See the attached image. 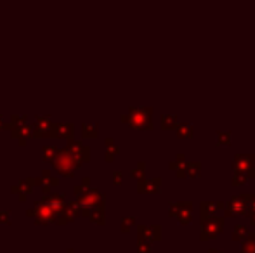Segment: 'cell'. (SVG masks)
Segmentation results:
<instances>
[{
  "mask_svg": "<svg viewBox=\"0 0 255 253\" xmlns=\"http://www.w3.org/2000/svg\"><path fill=\"white\" fill-rule=\"evenodd\" d=\"M222 231H224V220L217 219V215H215V217H210V219L202 220V241L215 238V236L221 234Z\"/></svg>",
  "mask_w": 255,
  "mask_h": 253,
  "instance_id": "6da1fadb",
  "label": "cell"
},
{
  "mask_svg": "<svg viewBox=\"0 0 255 253\" xmlns=\"http://www.w3.org/2000/svg\"><path fill=\"white\" fill-rule=\"evenodd\" d=\"M248 201H250V194H241L234 200H231L226 205V215L228 217H236V215H243L248 210Z\"/></svg>",
  "mask_w": 255,
  "mask_h": 253,
  "instance_id": "7a4b0ae2",
  "label": "cell"
},
{
  "mask_svg": "<svg viewBox=\"0 0 255 253\" xmlns=\"http://www.w3.org/2000/svg\"><path fill=\"white\" fill-rule=\"evenodd\" d=\"M254 163H255L254 154H238L234 158V169H236L234 172H241L248 177H254L255 175Z\"/></svg>",
  "mask_w": 255,
  "mask_h": 253,
  "instance_id": "3957f363",
  "label": "cell"
},
{
  "mask_svg": "<svg viewBox=\"0 0 255 253\" xmlns=\"http://www.w3.org/2000/svg\"><path fill=\"white\" fill-rule=\"evenodd\" d=\"M215 208H222V203H202V220L215 217V213H217Z\"/></svg>",
  "mask_w": 255,
  "mask_h": 253,
  "instance_id": "277c9868",
  "label": "cell"
},
{
  "mask_svg": "<svg viewBox=\"0 0 255 253\" xmlns=\"http://www.w3.org/2000/svg\"><path fill=\"white\" fill-rule=\"evenodd\" d=\"M172 170L174 172H177V175L179 177H186V173H184V169H186V161H184V156L183 154H179L177 156V163H172Z\"/></svg>",
  "mask_w": 255,
  "mask_h": 253,
  "instance_id": "5b68a950",
  "label": "cell"
},
{
  "mask_svg": "<svg viewBox=\"0 0 255 253\" xmlns=\"http://www.w3.org/2000/svg\"><path fill=\"white\" fill-rule=\"evenodd\" d=\"M184 173H186V175H189V177H198L200 175V163H198V161H191V163H186Z\"/></svg>",
  "mask_w": 255,
  "mask_h": 253,
  "instance_id": "8992f818",
  "label": "cell"
},
{
  "mask_svg": "<svg viewBox=\"0 0 255 253\" xmlns=\"http://www.w3.org/2000/svg\"><path fill=\"white\" fill-rule=\"evenodd\" d=\"M177 134H179L181 137H193V125L183 123L181 126H177Z\"/></svg>",
  "mask_w": 255,
  "mask_h": 253,
  "instance_id": "52a82bcc",
  "label": "cell"
},
{
  "mask_svg": "<svg viewBox=\"0 0 255 253\" xmlns=\"http://www.w3.org/2000/svg\"><path fill=\"white\" fill-rule=\"evenodd\" d=\"M241 253H255V236L254 234H250L247 241L243 243V250H241Z\"/></svg>",
  "mask_w": 255,
  "mask_h": 253,
  "instance_id": "ba28073f",
  "label": "cell"
},
{
  "mask_svg": "<svg viewBox=\"0 0 255 253\" xmlns=\"http://www.w3.org/2000/svg\"><path fill=\"white\" fill-rule=\"evenodd\" d=\"M215 139H217V144H222V146H228V144H231L232 135L229 134V132H217Z\"/></svg>",
  "mask_w": 255,
  "mask_h": 253,
  "instance_id": "9c48e42d",
  "label": "cell"
},
{
  "mask_svg": "<svg viewBox=\"0 0 255 253\" xmlns=\"http://www.w3.org/2000/svg\"><path fill=\"white\" fill-rule=\"evenodd\" d=\"M247 236V227L245 226H236L234 227V234H232V239H243Z\"/></svg>",
  "mask_w": 255,
  "mask_h": 253,
  "instance_id": "30bf717a",
  "label": "cell"
},
{
  "mask_svg": "<svg viewBox=\"0 0 255 253\" xmlns=\"http://www.w3.org/2000/svg\"><path fill=\"white\" fill-rule=\"evenodd\" d=\"M247 180H248V175H245V173H241V172H234V179H232L234 186L247 184Z\"/></svg>",
  "mask_w": 255,
  "mask_h": 253,
  "instance_id": "8fae6325",
  "label": "cell"
},
{
  "mask_svg": "<svg viewBox=\"0 0 255 253\" xmlns=\"http://www.w3.org/2000/svg\"><path fill=\"white\" fill-rule=\"evenodd\" d=\"M163 123H165L163 128H175V125H177V120H175V116H165Z\"/></svg>",
  "mask_w": 255,
  "mask_h": 253,
  "instance_id": "7c38bea8",
  "label": "cell"
},
{
  "mask_svg": "<svg viewBox=\"0 0 255 253\" xmlns=\"http://www.w3.org/2000/svg\"><path fill=\"white\" fill-rule=\"evenodd\" d=\"M209 253H222V252H219V250H210Z\"/></svg>",
  "mask_w": 255,
  "mask_h": 253,
  "instance_id": "4fadbf2b",
  "label": "cell"
}]
</instances>
